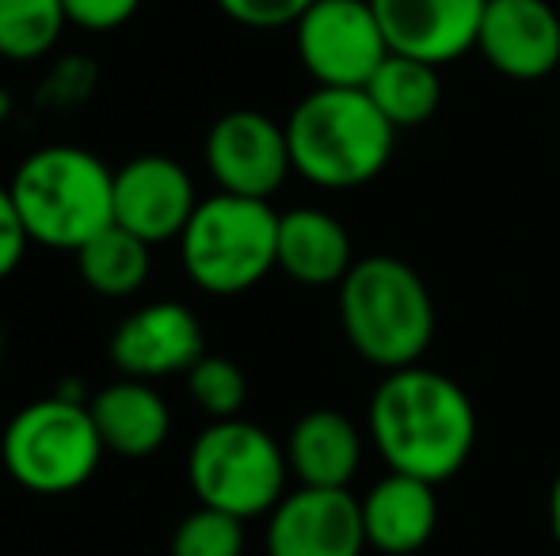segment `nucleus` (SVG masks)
<instances>
[{"mask_svg": "<svg viewBox=\"0 0 560 556\" xmlns=\"http://www.w3.org/2000/svg\"><path fill=\"white\" fill-rule=\"evenodd\" d=\"M366 423L389 473L420 476L435 488L469 465L477 446V409L469 393L420 363L377 381Z\"/></svg>", "mask_w": 560, "mask_h": 556, "instance_id": "obj_1", "label": "nucleus"}, {"mask_svg": "<svg viewBox=\"0 0 560 556\" xmlns=\"http://www.w3.org/2000/svg\"><path fill=\"white\" fill-rule=\"evenodd\" d=\"M339 324L359 358L385 374L405 370L435 340V297L412 263L366 256L339 282Z\"/></svg>", "mask_w": 560, "mask_h": 556, "instance_id": "obj_2", "label": "nucleus"}, {"mask_svg": "<svg viewBox=\"0 0 560 556\" xmlns=\"http://www.w3.org/2000/svg\"><path fill=\"white\" fill-rule=\"evenodd\" d=\"M282 127L294 171L325 191H351L377 179L397 141L366 88H313Z\"/></svg>", "mask_w": 560, "mask_h": 556, "instance_id": "obj_3", "label": "nucleus"}, {"mask_svg": "<svg viewBox=\"0 0 560 556\" xmlns=\"http://www.w3.org/2000/svg\"><path fill=\"white\" fill-rule=\"evenodd\" d=\"M31 245L81 252L115 225V171L81 145H46L23 156L8 184Z\"/></svg>", "mask_w": 560, "mask_h": 556, "instance_id": "obj_4", "label": "nucleus"}, {"mask_svg": "<svg viewBox=\"0 0 560 556\" xmlns=\"http://www.w3.org/2000/svg\"><path fill=\"white\" fill-rule=\"evenodd\" d=\"M187 279L214 297L259 286L279 268V214L271 202L244 194H210L179 233Z\"/></svg>", "mask_w": 560, "mask_h": 556, "instance_id": "obj_5", "label": "nucleus"}, {"mask_svg": "<svg viewBox=\"0 0 560 556\" xmlns=\"http://www.w3.org/2000/svg\"><path fill=\"white\" fill-rule=\"evenodd\" d=\"M107 446L89 404L69 397H43L20 409L0 438V461L23 492L69 496L96 476Z\"/></svg>", "mask_w": 560, "mask_h": 556, "instance_id": "obj_6", "label": "nucleus"}, {"mask_svg": "<svg viewBox=\"0 0 560 556\" xmlns=\"http://www.w3.org/2000/svg\"><path fill=\"white\" fill-rule=\"evenodd\" d=\"M287 446H279L259 423L214 419L187 453V481L202 507L259 519L279 507L287 496Z\"/></svg>", "mask_w": 560, "mask_h": 556, "instance_id": "obj_7", "label": "nucleus"}, {"mask_svg": "<svg viewBox=\"0 0 560 556\" xmlns=\"http://www.w3.org/2000/svg\"><path fill=\"white\" fill-rule=\"evenodd\" d=\"M294 46L317 88H366L389 58L370 0H317L294 23Z\"/></svg>", "mask_w": 560, "mask_h": 556, "instance_id": "obj_8", "label": "nucleus"}, {"mask_svg": "<svg viewBox=\"0 0 560 556\" xmlns=\"http://www.w3.org/2000/svg\"><path fill=\"white\" fill-rule=\"evenodd\" d=\"M207 168L218 191L271 202L294 171L287 127L248 107L222 115L207 134Z\"/></svg>", "mask_w": 560, "mask_h": 556, "instance_id": "obj_9", "label": "nucleus"}, {"mask_svg": "<svg viewBox=\"0 0 560 556\" xmlns=\"http://www.w3.org/2000/svg\"><path fill=\"white\" fill-rule=\"evenodd\" d=\"M362 504L347 488H298L267 514V556H362Z\"/></svg>", "mask_w": 560, "mask_h": 556, "instance_id": "obj_10", "label": "nucleus"}, {"mask_svg": "<svg viewBox=\"0 0 560 556\" xmlns=\"http://www.w3.org/2000/svg\"><path fill=\"white\" fill-rule=\"evenodd\" d=\"M199 194L184 164L164 153H141L115 171V225L130 229L145 245L179 240Z\"/></svg>", "mask_w": 560, "mask_h": 556, "instance_id": "obj_11", "label": "nucleus"}, {"mask_svg": "<svg viewBox=\"0 0 560 556\" xmlns=\"http://www.w3.org/2000/svg\"><path fill=\"white\" fill-rule=\"evenodd\" d=\"M112 363L122 378L161 381L172 374H187L202 355V324L187 305L179 301H153L145 309L130 312L112 332Z\"/></svg>", "mask_w": 560, "mask_h": 556, "instance_id": "obj_12", "label": "nucleus"}, {"mask_svg": "<svg viewBox=\"0 0 560 556\" xmlns=\"http://www.w3.org/2000/svg\"><path fill=\"white\" fill-rule=\"evenodd\" d=\"M477 54L508 81H541L560 66V15L549 0H488Z\"/></svg>", "mask_w": 560, "mask_h": 556, "instance_id": "obj_13", "label": "nucleus"}, {"mask_svg": "<svg viewBox=\"0 0 560 556\" xmlns=\"http://www.w3.org/2000/svg\"><path fill=\"white\" fill-rule=\"evenodd\" d=\"M393 54L446 66L477 50L488 0H370Z\"/></svg>", "mask_w": 560, "mask_h": 556, "instance_id": "obj_14", "label": "nucleus"}, {"mask_svg": "<svg viewBox=\"0 0 560 556\" xmlns=\"http://www.w3.org/2000/svg\"><path fill=\"white\" fill-rule=\"evenodd\" d=\"M366 545L382 556H412L435 537L439 496L420 476L389 473L359 499Z\"/></svg>", "mask_w": 560, "mask_h": 556, "instance_id": "obj_15", "label": "nucleus"}, {"mask_svg": "<svg viewBox=\"0 0 560 556\" xmlns=\"http://www.w3.org/2000/svg\"><path fill=\"white\" fill-rule=\"evenodd\" d=\"M354 268L351 233L328 210L294 206L279 214V271L298 286H339Z\"/></svg>", "mask_w": 560, "mask_h": 556, "instance_id": "obj_16", "label": "nucleus"}, {"mask_svg": "<svg viewBox=\"0 0 560 556\" xmlns=\"http://www.w3.org/2000/svg\"><path fill=\"white\" fill-rule=\"evenodd\" d=\"M89 412L107 453H118V458H149L168 442L172 412L153 389V381L118 378L92 397Z\"/></svg>", "mask_w": 560, "mask_h": 556, "instance_id": "obj_17", "label": "nucleus"}, {"mask_svg": "<svg viewBox=\"0 0 560 556\" xmlns=\"http://www.w3.org/2000/svg\"><path fill=\"white\" fill-rule=\"evenodd\" d=\"M287 461L302 488H347L362 465V435L343 412H305L290 427Z\"/></svg>", "mask_w": 560, "mask_h": 556, "instance_id": "obj_18", "label": "nucleus"}, {"mask_svg": "<svg viewBox=\"0 0 560 556\" xmlns=\"http://www.w3.org/2000/svg\"><path fill=\"white\" fill-rule=\"evenodd\" d=\"M366 96L374 107L393 122V130L423 127L443 104V76L439 66H428L420 58L389 54L366 84Z\"/></svg>", "mask_w": 560, "mask_h": 556, "instance_id": "obj_19", "label": "nucleus"}, {"mask_svg": "<svg viewBox=\"0 0 560 556\" xmlns=\"http://www.w3.org/2000/svg\"><path fill=\"white\" fill-rule=\"evenodd\" d=\"M77 256L84 286L96 289L100 297H130L145 286L153 271V245L133 237L122 225H107L104 233L89 240Z\"/></svg>", "mask_w": 560, "mask_h": 556, "instance_id": "obj_20", "label": "nucleus"}, {"mask_svg": "<svg viewBox=\"0 0 560 556\" xmlns=\"http://www.w3.org/2000/svg\"><path fill=\"white\" fill-rule=\"evenodd\" d=\"M69 15L61 0H0V58L38 61L61 43Z\"/></svg>", "mask_w": 560, "mask_h": 556, "instance_id": "obj_21", "label": "nucleus"}, {"mask_svg": "<svg viewBox=\"0 0 560 556\" xmlns=\"http://www.w3.org/2000/svg\"><path fill=\"white\" fill-rule=\"evenodd\" d=\"M187 393H191L195 409L207 412L210 419H236L248 401V378L233 358L202 355L187 370Z\"/></svg>", "mask_w": 560, "mask_h": 556, "instance_id": "obj_22", "label": "nucleus"}, {"mask_svg": "<svg viewBox=\"0 0 560 556\" xmlns=\"http://www.w3.org/2000/svg\"><path fill=\"white\" fill-rule=\"evenodd\" d=\"M168 556H244V519L199 504L172 530Z\"/></svg>", "mask_w": 560, "mask_h": 556, "instance_id": "obj_23", "label": "nucleus"}, {"mask_svg": "<svg viewBox=\"0 0 560 556\" xmlns=\"http://www.w3.org/2000/svg\"><path fill=\"white\" fill-rule=\"evenodd\" d=\"M218 8L233 23L252 31H275V27H294L305 15V8L317 0H214Z\"/></svg>", "mask_w": 560, "mask_h": 556, "instance_id": "obj_24", "label": "nucleus"}, {"mask_svg": "<svg viewBox=\"0 0 560 556\" xmlns=\"http://www.w3.org/2000/svg\"><path fill=\"white\" fill-rule=\"evenodd\" d=\"M66 15L73 27L84 31H115L126 20H133V12L141 8V0H61Z\"/></svg>", "mask_w": 560, "mask_h": 556, "instance_id": "obj_25", "label": "nucleus"}, {"mask_svg": "<svg viewBox=\"0 0 560 556\" xmlns=\"http://www.w3.org/2000/svg\"><path fill=\"white\" fill-rule=\"evenodd\" d=\"M27 245H31L27 225H23L20 210H15L12 191H8V187H0V282H4L23 263Z\"/></svg>", "mask_w": 560, "mask_h": 556, "instance_id": "obj_26", "label": "nucleus"}, {"mask_svg": "<svg viewBox=\"0 0 560 556\" xmlns=\"http://www.w3.org/2000/svg\"><path fill=\"white\" fill-rule=\"evenodd\" d=\"M549 530H553L560 545V473L553 476V488H549Z\"/></svg>", "mask_w": 560, "mask_h": 556, "instance_id": "obj_27", "label": "nucleus"}, {"mask_svg": "<svg viewBox=\"0 0 560 556\" xmlns=\"http://www.w3.org/2000/svg\"><path fill=\"white\" fill-rule=\"evenodd\" d=\"M0 358H4V328H0Z\"/></svg>", "mask_w": 560, "mask_h": 556, "instance_id": "obj_28", "label": "nucleus"}, {"mask_svg": "<svg viewBox=\"0 0 560 556\" xmlns=\"http://www.w3.org/2000/svg\"><path fill=\"white\" fill-rule=\"evenodd\" d=\"M557 556H560V553H557Z\"/></svg>", "mask_w": 560, "mask_h": 556, "instance_id": "obj_29", "label": "nucleus"}]
</instances>
